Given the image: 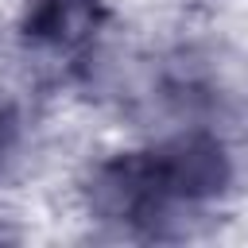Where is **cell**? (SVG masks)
Listing matches in <instances>:
<instances>
[{"mask_svg":"<svg viewBox=\"0 0 248 248\" xmlns=\"http://www.w3.org/2000/svg\"><path fill=\"white\" fill-rule=\"evenodd\" d=\"M97 4L93 0H35L27 12V35L39 39H74L89 31Z\"/></svg>","mask_w":248,"mask_h":248,"instance_id":"obj_1","label":"cell"}]
</instances>
